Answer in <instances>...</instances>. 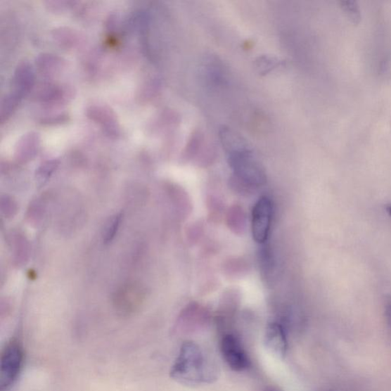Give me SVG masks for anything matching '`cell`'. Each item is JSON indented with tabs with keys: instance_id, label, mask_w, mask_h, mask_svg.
<instances>
[{
	"instance_id": "cell-9",
	"label": "cell",
	"mask_w": 391,
	"mask_h": 391,
	"mask_svg": "<svg viewBox=\"0 0 391 391\" xmlns=\"http://www.w3.org/2000/svg\"><path fill=\"white\" fill-rule=\"evenodd\" d=\"M257 68L262 73H268L274 68L278 67L279 61L273 58H263L257 61Z\"/></svg>"
},
{
	"instance_id": "cell-2",
	"label": "cell",
	"mask_w": 391,
	"mask_h": 391,
	"mask_svg": "<svg viewBox=\"0 0 391 391\" xmlns=\"http://www.w3.org/2000/svg\"><path fill=\"white\" fill-rule=\"evenodd\" d=\"M23 342L13 338L8 341L0 355V385L3 391L10 389L20 378L25 364Z\"/></svg>"
},
{
	"instance_id": "cell-1",
	"label": "cell",
	"mask_w": 391,
	"mask_h": 391,
	"mask_svg": "<svg viewBox=\"0 0 391 391\" xmlns=\"http://www.w3.org/2000/svg\"><path fill=\"white\" fill-rule=\"evenodd\" d=\"M210 366L198 345L186 342L171 370V377L185 385H199L210 381Z\"/></svg>"
},
{
	"instance_id": "cell-4",
	"label": "cell",
	"mask_w": 391,
	"mask_h": 391,
	"mask_svg": "<svg viewBox=\"0 0 391 391\" xmlns=\"http://www.w3.org/2000/svg\"><path fill=\"white\" fill-rule=\"evenodd\" d=\"M221 353L231 369L243 371L250 366V359L242 342L233 334L226 335L221 341Z\"/></svg>"
},
{
	"instance_id": "cell-11",
	"label": "cell",
	"mask_w": 391,
	"mask_h": 391,
	"mask_svg": "<svg viewBox=\"0 0 391 391\" xmlns=\"http://www.w3.org/2000/svg\"><path fill=\"white\" fill-rule=\"evenodd\" d=\"M385 314H386L387 321L388 324L391 326V302L387 307Z\"/></svg>"
},
{
	"instance_id": "cell-13",
	"label": "cell",
	"mask_w": 391,
	"mask_h": 391,
	"mask_svg": "<svg viewBox=\"0 0 391 391\" xmlns=\"http://www.w3.org/2000/svg\"><path fill=\"white\" fill-rule=\"evenodd\" d=\"M387 212L389 216L391 217V205H390L387 207Z\"/></svg>"
},
{
	"instance_id": "cell-8",
	"label": "cell",
	"mask_w": 391,
	"mask_h": 391,
	"mask_svg": "<svg viewBox=\"0 0 391 391\" xmlns=\"http://www.w3.org/2000/svg\"><path fill=\"white\" fill-rule=\"evenodd\" d=\"M122 219V215H115L108 222V225L105 228L104 233V242L110 243L114 238L115 233H117V230L120 227Z\"/></svg>"
},
{
	"instance_id": "cell-6",
	"label": "cell",
	"mask_w": 391,
	"mask_h": 391,
	"mask_svg": "<svg viewBox=\"0 0 391 391\" xmlns=\"http://www.w3.org/2000/svg\"><path fill=\"white\" fill-rule=\"evenodd\" d=\"M264 342L271 352L280 358H283L288 352V343L286 331L278 323H272L267 326Z\"/></svg>"
},
{
	"instance_id": "cell-3",
	"label": "cell",
	"mask_w": 391,
	"mask_h": 391,
	"mask_svg": "<svg viewBox=\"0 0 391 391\" xmlns=\"http://www.w3.org/2000/svg\"><path fill=\"white\" fill-rule=\"evenodd\" d=\"M229 164L235 173L247 183L261 184L264 181V174L256 161L250 148L228 154Z\"/></svg>"
},
{
	"instance_id": "cell-10",
	"label": "cell",
	"mask_w": 391,
	"mask_h": 391,
	"mask_svg": "<svg viewBox=\"0 0 391 391\" xmlns=\"http://www.w3.org/2000/svg\"><path fill=\"white\" fill-rule=\"evenodd\" d=\"M345 4H347L345 6L346 12H349L350 15L352 16L354 19H357V18L359 17V13L357 6H355L354 3H352V5H351L352 3L349 2Z\"/></svg>"
},
{
	"instance_id": "cell-5",
	"label": "cell",
	"mask_w": 391,
	"mask_h": 391,
	"mask_svg": "<svg viewBox=\"0 0 391 391\" xmlns=\"http://www.w3.org/2000/svg\"><path fill=\"white\" fill-rule=\"evenodd\" d=\"M272 214L271 202L262 198L257 201L252 210V230L257 243H264L268 238Z\"/></svg>"
},
{
	"instance_id": "cell-7",
	"label": "cell",
	"mask_w": 391,
	"mask_h": 391,
	"mask_svg": "<svg viewBox=\"0 0 391 391\" xmlns=\"http://www.w3.org/2000/svg\"><path fill=\"white\" fill-rule=\"evenodd\" d=\"M140 289L133 286L122 289L115 296V303L117 309L123 314L134 313L142 301Z\"/></svg>"
},
{
	"instance_id": "cell-12",
	"label": "cell",
	"mask_w": 391,
	"mask_h": 391,
	"mask_svg": "<svg viewBox=\"0 0 391 391\" xmlns=\"http://www.w3.org/2000/svg\"><path fill=\"white\" fill-rule=\"evenodd\" d=\"M265 391H279V390L276 388L269 387L268 389H266Z\"/></svg>"
}]
</instances>
